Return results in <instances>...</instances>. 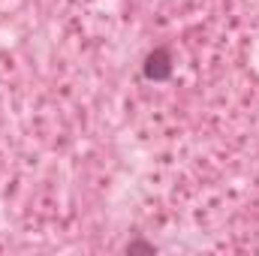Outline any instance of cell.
<instances>
[{"instance_id":"6da1fadb","label":"cell","mask_w":259,"mask_h":256,"mask_svg":"<svg viewBox=\"0 0 259 256\" xmlns=\"http://www.w3.org/2000/svg\"><path fill=\"white\" fill-rule=\"evenodd\" d=\"M145 75H148V78H154V81H166V78L172 75L169 52H163V49L151 52V55H148V61H145Z\"/></svg>"},{"instance_id":"7a4b0ae2","label":"cell","mask_w":259,"mask_h":256,"mask_svg":"<svg viewBox=\"0 0 259 256\" xmlns=\"http://www.w3.org/2000/svg\"><path fill=\"white\" fill-rule=\"evenodd\" d=\"M127 250H130V253H133V250H148V253H151L154 247H151V244H145V241H136V244H130Z\"/></svg>"}]
</instances>
